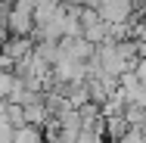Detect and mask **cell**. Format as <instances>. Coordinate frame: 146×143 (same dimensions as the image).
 I'll return each instance as SVG.
<instances>
[{
    "label": "cell",
    "mask_w": 146,
    "mask_h": 143,
    "mask_svg": "<svg viewBox=\"0 0 146 143\" xmlns=\"http://www.w3.org/2000/svg\"><path fill=\"white\" fill-rule=\"evenodd\" d=\"M9 143H44V137H40V131H34V128H28V124H22L16 134H13V140Z\"/></svg>",
    "instance_id": "6da1fadb"
}]
</instances>
